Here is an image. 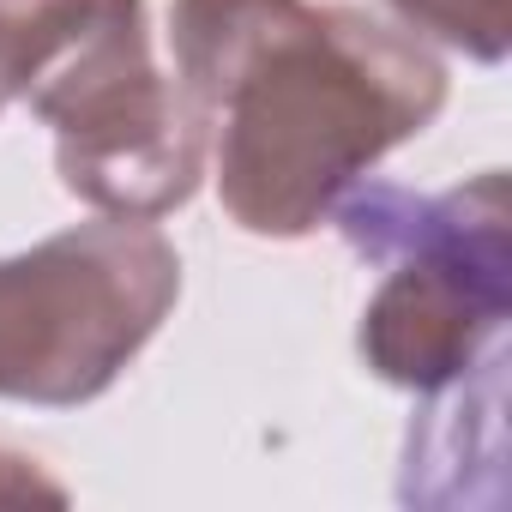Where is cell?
I'll return each instance as SVG.
<instances>
[{
    "label": "cell",
    "instance_id": "8",
    "mask_svg": "<svg viewBox=\"0 0 512 512\" xmlns=\"http://www.w3.org/2000/svg\"><path fill=\"white\" fill-rule=\"evenodd\" d=\"M7 103H13V91H7V79H0V109H7Z\"/></svg>",
    "mask_w": 512,
    "mask_h": 512
},
{
    "label": "cell",
    "instance_id": "4",
    "mask_svg": "<svg viewBox=\"0 0 512 512\" xmlns=\"http://www.w3.org/2000/svg\"><path fill=\"white\" fill-rule=\"evenodd\" d=\"M181 253L145 217L73 223L0 260V398L79 410L163 332Z\"/></svg>",
    "mask_w": 512,
    "mask_h": 512
},
{
    "label": "cell",
    "instance_id": "1",
    "mask_svg": "<svg viewBox=\"0 0 512 512\" xmlns=\"http://www.w3.org/2000/svg\"><path fill=\"white\" fill-rule=\"evenodd\" d=\"M175 85L235 229L296 241L446 109L440 55L344 0H175Z\"/></svg>",
    "mask_w": 512,
    "mask_h": 512
},
{
    "label": "cell",
    "instance_id": "7",
    "mask_svg": "<svg viewBox=\"0 0 512 512\" xmlns=\"http://www.w3.org/2000/svg\"><path fill=\"white\" fill-rule=\"evenodd\" d=\"M0 500H49V506H61V500H67V488H61V482H49L31 458L0 452Z\"/></svg>",
    "mask_w": 512,
    "mask_h": 512
},
{
    "label": "cell",
    "instance_id": "5",
    "mask_svg": "<svg viewBox=\"0 0 512 512\" xmlns=\"http://www.w3.org/2000/svg\"><path fill=\"white\" fill-rule=\"evenodd\" d=\"M410 37L458 49L476 67H500L512 49V7L506 0H386Z\"/></svg>",
    "mask_w": 512,
    "mask_h": 512
},
{
    "label": "cell",
    "instance_id": "2",
    "mask_svg": "<svg viewBox=\"0 0 512 512\" xmlns=\"http://www.w3.org/2000/svg\"><path fill=\"white\" fill-rule=\"evenodd\" d=\"M332 217L356 253L386 260V278L356 326V350L374 380L440 398L506 362L512 205L500 169H482L452 193L350 187Z\"/></svg>",
    "mask_w": 512,
    "mask_h": 512
},
{
    "label": "cell",
    "instance_id": "6",
    "mask_svg": "<svg viewBox=\"0 0 512 512\" xmlns=\"http://www.w3.org/2000/svg\"><path fill=\"white\" fill-rule=\"evenodd\" d=\"M85 7V0H0V79H7L13 103H19V79L25 67L55 43V31Z\"/></svg>",
    "mask_w": 512,
    "mask_h": 512
},
{
    "label": "cell",
    "instance_id": "3",
    "mask_svg": "<svg viewBox=\"0 0 512 512\" xmlns=\"http://www.w3.org/2000/svg\"><path fill=\"white\" fill-rule=\"evenodd\" d=\"M19 103L55 127V169L103 217H169L205 181V115L151 55L145 0H85L25 67Z\"/></svg>",
    "mask_w": 512,
    "mask_h": 512
}]
</instances>
